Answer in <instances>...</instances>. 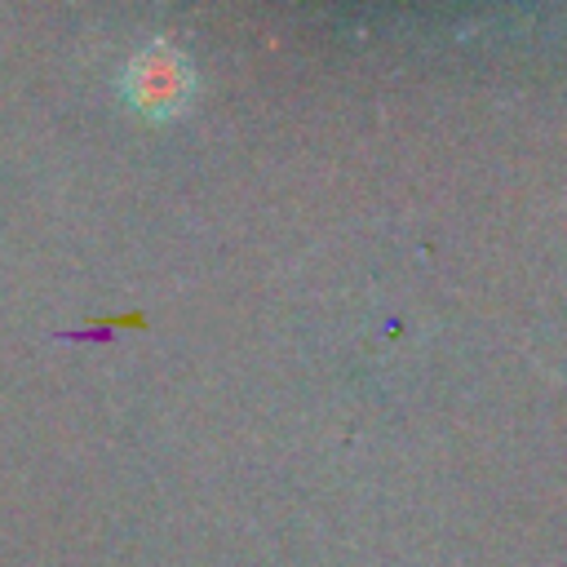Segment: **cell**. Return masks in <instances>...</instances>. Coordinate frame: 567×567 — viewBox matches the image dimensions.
Segmentation results:
<instances>
[{"label": "cell", "mask_w": 567, "mask_h": 567, "mask_svg": "<svg viewBox=\"0 0 567 567\" xmlns=\"http://www.w3.org/2000/svg\"><path fill=\"white\" fill-rule=\"evenodd\" d=\"M186 80H190V75H186V62H182L173 49H164V44L146 49V53L137 58V66L128 71L133 102H137L142 111H173V106H182Z\"/></svg>", "instance_id": "obj_1"}]
</instances>
